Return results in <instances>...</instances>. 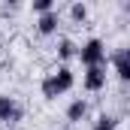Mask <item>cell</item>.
I'll return each mask as SVG.
<instances>
[{
    "label": "cell",
    "instance_id": "cell-7",
    "mask_svg": "<svg viewBox=\"0 0 130 130\" xmlns=\"http://www.w3.org/2000/svg\"><path fill=\"white\" fill-rule=\"evenodd\" d=\"M85 115H88V103H85V100H73L70 109H67V118H70V121H82Z\"/></svg>",
    "mask_w": 130,
    "mask_h": 130
},
{
    "label": "cell",
    "instance_id": "cell-6",
    "mask_svg": "<svg viewBox=\"0 0 130 130\" xmlns=\"http://www.w3.org/2000/svg\"><path fill=\"white\" fill-rule=\"evenodd\" d=\"M55 82H58L61 94H64V91H70V88H73V82H76V79H73V70H70V67H61V70L55 73Z\"/></svg>",
    "mask_w": 130,
    "mask_h": 130
},
{
    "label": "cell",
    "instance_id": "cell-4",
    "mask_svg": "<svg viewBox=\"0 0 130 130\" xmlns=\"http://www.w3.org/2000/svg\"><path fill=\"white\" fill-rule=\"evenodd\" d=\"M112 64H115V73H118V79H121V82H130V52H127V48L115 52Z\"/></svg>",
    "mask_w": 130,
    "mask_h": 130
},
{
    "label": "cell",
    "instance_id": "cell-9",
    "mask_svg": "<svg viewBox=\"0 0 130 130\" xmlns=\"http://www.w3.org/2000/svg\"><path fill=\"white\" fill-rule=\"evenodd\" d=\"M70 15H73L76 21H85V18H88V6H85V3H73V6H70Z\"/></svg>",
    "mask_w": 130,
    "mask_h": 130
},
{
    "label": "cell",
    "instance_id": "cell-2",
    "mask_svg": "<svg viewBox=\"0 0 130 130\" xmlns=\"http://www.w3.org/2000/svg\"><path fill=\"white\" fill-rule=\"evenodd\" d=\"M24 118V109L15 103L12 97H6V94H0V121H6V124H15V121H21Z\"/></svg>",
    "mask_w": 130,
    "mask_h": 130
},
{
    "label": "cell",
    "instance_id": "cell-11",
    "mask_svg": "<svg viewBox=\"0 0 130 130\" xmlns=\"http://www.w3.org/2000/svg\"><path fill=\"white\" fill-rule=\"evenodd\" d=\"M52 6H55L52 0H33V9H36L39 15H45V12H52Z\"/></svg>",
    "mask_w": 130,
    "mask_h": 130
},
{
    "label": "cell",
    "instance_id": "cell-8",
    "mask_svg": "<svg viewBox=\"0 0 130 130\" xmlns=\"http://www.w3.org/2000/svg\"><path fill=\"white\" fill-rule=\"evenodd\" d=\"M73 55H79L76 42H73V39H61V42H58V58H61V61H70Z\"/></svg>",
    "mask_w": 130,
    "mask_h": 130
},
{
    "label": "cell",
    "instance_id": "cell-5",
    "mask_svg": "<svg viewBox=\"0 0 130 130\" xmlns=\"http://www.w3.org/2000/svg\"><path fill=\"white\" fill-rule=\"evenodd\" d=\"M58 24H61V18H58V12L52 9V12H45V15H39V21H36V27H39V33H55L58 30Z\"/></svg>",
    "mask_w": 130,
    "mask_h": 130
},
{
    "label": "cell",
    "instance_id": "cell-3",
    "mask_svg": "<svg viewBox=\"0 0 130 130\" xmlns=\"http://www.w3.org/2000/svg\"><path fill=\"white\" fill-rule=\"evenodd\" d=\"M85 88H88V91H103V88H106V67H88V73H85Z\"/></svg>",
    "mask_w": 130,
    "mask_h": 130
},
{
    "label": "cell",
    "instance_id": "cell-10",
    "mask_svg": "<svg viewBox=\"0 0 130 130\" xmlns=\"http://www.w3.org/2000/svg\"><path fill=\"white\" fill-rule=\"evenodd\" d=\"M115 124H118V118H112V115H100V121H97L94 130H115Z\"/></svg>",
    "mask_w": 130,
    "mask_h": 130
},
{
    "label": "cell",
    "instance_id": "cell-1",
    "mask_svg": "<svg viewBox=\"0 0 130 130\" xmlns=\"http://www.w3.org/2000/svg\"><path fill=\"white\" fill-rule=\"evenodd\" d=\"M79 58H82V64L85 67H106V45H103V39H88L82 48H79Z\"/></svg>",
    "mask_w": 130,
    "mask_h": 130
}]
</instances>
